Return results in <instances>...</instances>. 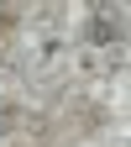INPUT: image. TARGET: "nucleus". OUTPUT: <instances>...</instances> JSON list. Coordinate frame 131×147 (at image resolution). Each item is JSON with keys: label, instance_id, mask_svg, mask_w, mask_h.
Masks as SVG:
<instances>
[{"label": "nucleus", "instance_id": "1", "mask_svg": "<svg viewBox=\"0 0 131 147\" xmlns=\"http://www.w3.org/2000/svg\"><path fill=\"white\" fill-rule=\"evenodd\" d=\"M5 126H11V116H0V137H5Z\"/></svg>", "mask_w": 131, "mask_h": 147}]
</instances>
